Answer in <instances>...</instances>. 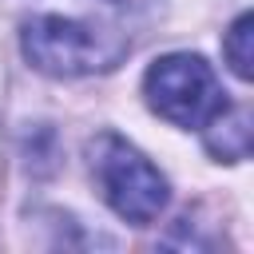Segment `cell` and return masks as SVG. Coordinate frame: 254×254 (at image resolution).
Listing matches in <instances>:
<instances>
[{
  "label": "cell",
  "instance_id": "6da1fadb",
  "mask_svg": "<svg viewBox=\"0 0 254 254\" xmlns=\"http://www.w3.org/2000/svg\"><path fill=\"white\" fill-rule=\"evenodd\" d=\"M24 56L48 75H91L115 67L127 56V40L115 28L48 12L24 24Z\"/></svg>",
  "mask_w": 254,
  "mask_h": 254
},
{
  "label": "cell",
  "instance_id": "7a4b0ae2",
  "mask_svg": "<svg viewBox=\"0 0 254 254\" xmlns=\"http://www.w3.org/2000/svg\"><path fill=\"white\" fill-rule=\"evenodd\" d=\"M91 171L107 206L135 226H147L167 206V179L147 155H139L119 135H99L91 143Z\"/></svg>",
  "mask_w": 254,
  "mask_h": 254
},
{
  "label": "cell",
  "instance_id": "3957f363",
  "mask_svg": "<svg viewBox=\"0 0 254 254\" xmlns=\"http://www.w3.org/2000/svg\"><path fill=\"white\" fill-rule=\"evenodd\" d=\"M143 91H147V103L175 127H206L226 107V95H222L210 64L190 52L155 60L147 67Z\"/></svg>",
  "mask_w": 254,
  "mask_h": 254
},
{
  "label": "cell",
  "instance_id": "277c9868",
  "mask_svg": "<svg viewBox=\"0 0 254 254\" xmlns=\"http://www.w3.org/2000/svg\"><path fill=\"white\" fill-rule=\"evenodd\" d=\"M206 147L218 159H246L250 147V115L246 107H238L234 115H226V107L206 123Z\"/></svg>",
  "mask_w": 254,
  "mask_h": 254
},
{
  "label": "cell",
  "instance_id": "5b68a950",
  "mask_svg": "<svg viewBox=\"0 0 254 254\" xmlns=\"http://www.w3.org/2000/svg\"><path fill=\"white\" fill-rule=\"evenodd\" d=\"M254 28V20H250V12H242L234 24H230V32H226V40H222V52H226V64H230V71L238 75V79H250V60H254V52H250V32Z\"/></svg>",
  "mask_w": 254,
  "mask_h": 254
},
{
  "label": "cell",
  "instance_id": "8992f818",
  "mask_svg": "<svg viewBox=\"0 0 254 254\" xmlns=\"http://www.w3.org/2000/svg\"><path fill=\"white\" fill-rule=\"evenodd\" d=\"M115 4H123V8H143V4H151V0H115Z\"/></svg>",
  "mask_w": 254,
  "mask_h": 254
}]
</instances>
